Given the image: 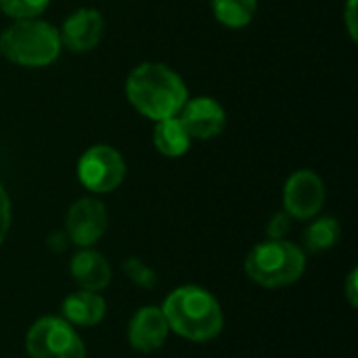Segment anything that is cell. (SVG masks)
Segmentation results:
<instances>
[{
	"label": "cell",
	"instance_id": "cell-1",
	"mask_svg": "<svg viewBox=\"0 0 358 358\" xmlns=\"http://www.w3.org/2000/svg\"><path fill=\"white\" fill-rule=\"evenodd\" d=\"M126 96L130 105L145 117L159 122L176 117L189 99L182 78L164 63H141L126 80Z\"/></svg>",
	"mask_w": 358,
	"mask_h": 358
},
{
	"label": "cell",
	"instance_id": "cell-2",
	"mask_svg": "<svg viewBox=\"0 0 358 358\" xmlns=\"http://www.w3.org/2000/svg\"><path fill=\"white\" fill-rule=\"evenodd\" d=\"M162 313L170 331L191 342H210L218 338L224 327V315L218 300L197 285L174 289L166 298Z\"/></svg>",
	"mask_w": 358,
	"mask_h": 358
},
{
	"label": "cell",
	"instance_id": "cell-3",
	"mask_svg": "<svg viewBox=\"0 0 358 358\" xmlns=\"http://www.w3.org/2000/svg\"><path fill=\"white\" fill-rule=\"evenodd\" d=\"M59 29L40 19H17L0 34V52L21 67L50 65L61 52Z\"/></svg>",
	"mask_w": 358,
	"mask_h": 358
},
{
	"label": "cell",
	"instance_id": "cell-4",
	"mask_svg": "<svg viewBox=\"0 0 358 358\" xmlns=\"http://www.w3.org/2000/svg\"><path fill=\"white\" fill-rule=\"evenodd\" d=\"M306 268V254L292 241L266 239L254 245L245 258L248 277L262 287H287L296 283Z\"/></svg>",
	"mask_w": 358,
	"mask_h": 358
},
{
	"label": "cell",
	"instance_id": "cell-5",
	"mask_svg": "<svg viewBox=\"0 0 358 358\" xmlns=\"http://www.w3.org/2000/svg\"><path fill=\"white\" fill-rule=\"evenodd\" d=\"M31 358H86V348L73 325L59 317L38 319L25 336Z\"/></svg>",
	"mask_w": 358,
	"mask_h": 358
},
{
	"label": "cell",
	"instance_id": "cell-6",
	"mask_svg": "<svg viewBox=\"0 0 358 358\" xmlns=\"http://www.w3.org/2000/svg\"><path fill=\"white\" fill-rule=\"evenodd\" d=\"M126 176V162L117 149L94 145L86 149L78 162V178L90 193H111Z\"/></svg>",
	"mask_w": 358,
	"mask_h": 358
},
{
	"label": "cell",
	"instance_id": "cell-7",
	"mask_svg": "<svg viewBox=\"0 0 358 358\" xmlns=\"http://www.w3.org/2000/svg\"><path fill=\"white\" fill-rule=\"evenodd\" d=\"M325 206V185L313 170L294 172L283 189V208L292 218H315Z\"/></svg>",
	"mask_w": 358,
	"mask_h": 358
},
{
	"label": "cell",
	"instance_id": "cell-8",
	"mask_svg": "<svg viewBox=\"0 0 358 358\" xmlns=\"http://www.w3.org/2000/svg\"><path fill=\"white\" fill-rule=\"evenodd\" d=\"M109 216L103 201L94 197L78 199L65 218V235L80 248H92L107 231Z\"/></svg>",
	"mask_w": 358,
	"mask_h": 358
},
{
	"label": "cell",
	"instance_id": "cell-9",
	"mask_svg": "<svg viewBox=\"0 0 358 358\" xmlns=\"http://www.w3.org/2000/svg\"><path fill=\"white\" fill-rule=\"evenodd\" d=\"M178 120L182 122L191 138L208 141L222 132L227 124V113L216 99L195 96V99H187Z\"/></svg>",
	"mask_w": 358,
	"mask_h": 358
},
{
	"label": "cell",
	"instance_id": "cell-10",
	"mask_svg": "<svg viewBox=\"0 0 358 358\" xmlns=\"http://www.w3.org/2000/svg\"><path fill=\"white\" fill-rule=\"evenodd\" d=\"M170 327L157 306H143L136 310L128 325V342L136 352L151 355L159 350L168 340Z\"/></svg>",
	"mask_w": 358,
	"mask_h": 358
},
{
	"label": "cell",
	"instance_id": "cell-11",
	"mask_svg": "<svg viewBox=\"0 0 358 358\" xmlns=\"http://www.w3.org/2000/svg\"><path fill=\"white\" fill-rule=\"evenodd\" d=\"M103 31H105V19L96 8H78L65 19L59 36H61V44H65L69 50L86 52L101 42Z\"/></svg>",
	"mask_w": 358,
	"mask_h": 358
},
{
	"label": "cell",
	"instance_id": "cell-12",
	"mask_svg": "<svg viewBox=\"0 0 358 358\" xmlns=\"http://www.w3.org/2000/svg\"><path fill=\"white\" fill-rule=\"evenodd\" d=\"M71 279L86 292H103L111 283V266L107 258L92 248H82L69 262Z\"/></svg>",
	"mask_w": 358,
	"mask_h": 358
},
{
	"label": "cell",
	"instance_id": "cell-13",
	"mask_svg": "<svg viewBox=\"0 0 358 358\" xmlns=\"http://www.w3.org/2000/svg\"><path fill=\"white\" fill-rule=\"evenodd\" d=\"M61 313L63 319L69 325H78V327H94L105 319L107 313V302L103 300V296L99 292H86V289H78L73 294H69L63 304H61Z\"/></svg>",
	"mask_w": 358,
	"mask_h": 358
},
{
	"label": "cell",
	"instance_id": "cell-14",
	"mask_svg": "<svg viewBox=\"0 0 358 358\" xmlns=\"http://www.w3.org/2000/svg\"><path fill=\"white\" fill-rule=\"evenodd\" d=\"M153 145L166 157H180L191 147V136L178 117H168L155 122L153 130Z\"/></svg>",
	"mask_w": 358,
	"mask_h": 358
},
{
	"label": "cell",
	"instance_id": "cell-15",
	"mask_svg": "<svg viewBox=\"0 0 358 358\" xmlns=\"http://www.w3.org/2000/svg\"><path fill=\"white\" fill-rule=\"evenodd\" d=\"M340 237H342L340 222L334 216H321L315 222H310L308 229L304 231V248L310 254H323L336 248Z\"/></svg>",
	"mask_w": 358,
	"mask_h": 358
},
{
	"label": "cell",
	"instance_id": "cell-16",
	"mask_svg": "<svg viewBox=\"0 0 358 358\" xmlns=\"http://www.w3.org/2000/svg\"><path fill=\"white\" fill-rule=\"evenodd\" d=\"M258 8V0H212L216 19L227 27H245Z\"/></svg>",
	"mask_w": 358,
	"mask_h": 358
},
{
	"label": "cell",
	"instance_id": "cell-17",
	"mask_svg": "<svg viewBox=\"0 0 358 358\" xmlns=\"http://www.w3.org/2000/svg\"><path fill=\"white\" fill-rule=\"evenodd\" d=\"M124 275L141 289H153L157 285V273L153 268H149L141 258H126L122 264Z\"/></svg>",
	"mask_w": 358,
	"mask_h": 358
},
{
	"label": "cell",
	"instance_id": "cell-18",
	"mask_svg": "<svg viewBox=\"0 0 358 358\" xmlns=\"http://www.w3.org/2000/svg\"><path fill=\"white\" fill-rule=\"evenodd\" d=\"M50 0H0V10L10 19H34L46 10Z\"/></svg>",
	"mask_w": 358,
	"mask_h": 358
},
{
	"label": "cell",
	"instance_id": "cell-19",
	"mask_svg": "<svg viewBox=\"0 0 358 358\" xmlns=\"http://www.w3.org/2000/svg\"><path fill=\"white\" fill-rule=\"evenodd\" d=\"M289 227H292V216L285 210L277 212L266 224V237L268 239H285V235L289 233Z\"/></svg>",
	"mask_w": 358,
	"mask_h": 358
},
{
	"label": "cell",
	"instance_id": "cell-20",
	"mask_svg": "<svg viewBox=\"0 0 358 358\" xmlns=\"http://www.w3.org/2000/svg\"><path fill=\"white\" fill-rule=\"evenodd\" d=\"M10 229V199L4 187L0 185V245L4 243Z\"/></svg>",
	"mask_w": 358,
	"mask_h": 358
},
{
	"label": "cell",
	"instance_id": "cell-21",
	"mask_svg": "<svg viewBox=\"0 0 358 358\" xmlns=\"http://www.w3.org/2000/svg\"><path fill=\"white\" fill-rule=\"evenodd\" d=\"M357 281H358V271L357 268H352V271H350V275H348V279H346V298H348V304H350L352 308H357L358 306Z\"/></svg>",
	"mask_w": 358,
	"mask_h": 358
},
{
	"label": "cell",
	"instance_id": "cell-22",
	"mask_svg": "<svg viewBox=\"0 0 358 358\" xmlns=\"http://www.w3.org/2000/svg\"><path fill=\"white\" fill-rule=\"evenodd\" d=\"M346 27H348V34L352 40H357V0H348L346 4Z\"/></svg>",
	"mask_w": 358,
	"mask_h": 358
},
{
	"label": "cell",
	"instance_id": "cell-23",
	"mask_svg": "<svg viewBox=\"0 0 358 358\" xmlns=\"http://www.w3.org/2000/svg\"><path fill=\"white\" fill-rule=\"evenodd\" d=\"M67 241H69V237H67L65 233H52V235H50V239H48V248H50V250L61 252V250L67 245Z\"/></svg>",
	"mask_w": 358,
	"mask_h": 358
}]
</instances>
